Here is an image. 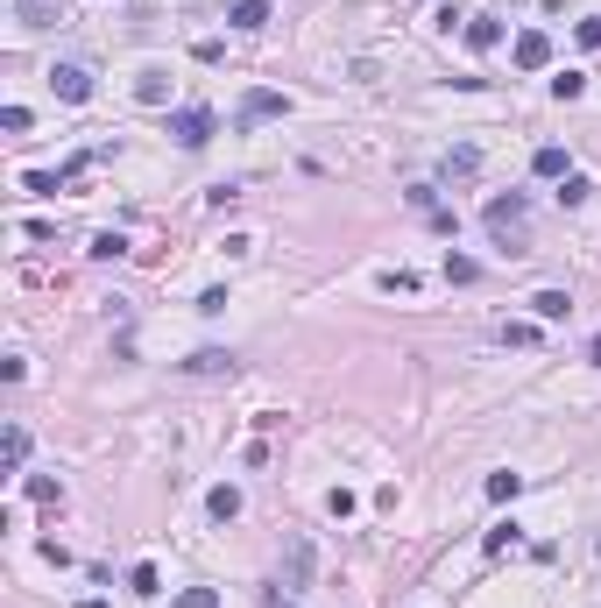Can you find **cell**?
Returning <instances> with one entry per match:
<instances>
[{
	"label": "cell",
	"mask_w": 601,
	"mask_h": 608,
	"mask_svg": "<svg viewBox=\"0 0 601 608\" xmlns=\"http://www.w3.org/2000/svg\"><path fill=\"white\" fill-rule=\"evenodd\" d=\"M489 234H496L509 255H531V205H523V192H509V199H489Z\"/></svg>",
	"instance_id": "1"
},
{
	"label": "cell",
	"mask_w": 601,
	"mask_h": 608,
	"mask_svg": "<svg viewBox=\"0 0 601 608\" xmlns=\"http://www.w3.org/2000/svg\"><path fill=\"white\" fill-rule=\"evenodd\" d=\"M170 135H177L185 149H205V142H212V106H177V113H170Z\"/></svg>",
	"instance_id": "2"
},
{
	"label": "cell",
	"mask_w": 601,
	"mask_h": 608,
	"mask_svg": "<svg viewBox=\"0 0 601 608\" xmlns=\"http://www.w3.org/2000/svg\"><path fill=\"white\" fill-rule=\"evenodd\" d=\"M509 57H516V71H545V64H552V36H545V29H523Z\"/></svg>",
	"instance_id": "3"
},
{
	"label": "cell",
	"mask_w": 601,
	"mask_h": 608,
	"mask_svg": "<svg viewBox=\"0 0 601 608\" xmlns=\"http://www.w3.org/2000/svg\"><path fill=\"white\" fill-rule=\"evenodd\" d=\"M50 86H57V100H71V106L93 100V71H86V64H57V71H50Z\"/></svg>",
	"instance_id": "4"
},
{
	"label": "cell",
	"mask_w": 601,
	"mask_h": 608,
	"mask_svg": "<svg viewBox=\"0 0 601 608\" xmlns=\"http://www.w3.org/2000/svg\"><path fill=\"white\" fill-rule=\"evenodd\" d=\"M185 375H192V382H212V375H234V354H226V347H199V354L185 361Z\"/></svg>",
	"instance_id": "5"
},
{
	"label": "cell",
	"mask_w": 601,
	"mask_h": 608,
	"mask_svg": "<svg viewBox=\"0 0 601 608\" xmlns=\"http://www.w3.org/2000/svg\"><path fill=\"white\" fill-rule=\"evenodd\" d=\"M276 113H291V93H269V86H255V93L241 100V120H276Z\"/></svg>",
	"instance_id": "6"
},
{
	"label": "cell",
	"mask_w": 601,
	"mask_h": 608,
	"mask_svg": "<svg viewBox=\"0 0 601 608\" xmlns=\"http://www.w3.org/2000/svg\"><path fill=\"white\" fill-rule=\"evenodd\" d=\"M474 170H482V149H474V142H460V149H446V163H439V177H446V185H467Z\"/></svg>",
	"instance_id": "7"
},
{
	"label": "cell",
	"mask_w": 601,
	"mask_h": 608,
	"mask_svg": "<svg viewBox=\"0 0 601 608\" xmlns=\"http://www.w3.org/2000/svg\"><path fill=\"white\" fill-rule=\"evenodd\" d=\"M14 14H21L29 29H57V21H64V0H14Z\"/></svg>",
	"instance_id": "8"
},
{
	"label": "cell",
	"mask_w": 601,
	"mask_h": 608,
	"mask_svg": "<svg viewBox=\"0 0 601 608\" xmlns=\"http://www.w3.org/2000/svg\"><path fill=\"white\" fill-rule=\"evenodd\" d=\"M226 21L255 36V29H269V0H234V7H226Z\"/></svg>",
	"instance_id": "9"
},
{
	"label": "cell",
	"mask_w": 601,
	"mask_h": 608,
	"mask_svg": "<svg viewBox=\"0 0 601 608\" xmlns=\"http://www.w3.org/2000/svg\"><path fill=\"white\" fill-rule=\"evenodd\" d=\"M496 43H502L496 14H467V50H496Z\"/></svg>",
	"instance_id": "10"
},
{
	"label": "cell",
	"mask_w": 601,
	"mask_h": 608,
	"mask_svg": "<svg viewBox=\"0 0 601 608\" xmlns=\"http://www.w3.org/2000/svg\"><path fill=\"white\" fill-rule=\"evenodd\" d=\"M304 580H311V545H304V538H298V545H291V573H284L276 587H284V595H298Z\"/></svg>",
	"instance_id": "11"
},
{
	"label": "cell",
	"mask_w": 601,
	"mask_h": 608,
	"mask_svg": "<svg viewBox=\"0 0 601 608\" xmlns=\"http://www.w3.org/2000/svg\"><path fill=\"white\" fill-rule=\"evenodd\" d=\"M205 509H212L219 523H234V516H241V489H234V481H219V489L205 496Z\"/></svg>",
	"instance_id": "12"
},
{
	"label": "cell",
	"mask_w": 601,
	"mask_h": 608,
	"mask_svg": "<svg viewBox=\"0 0 601 608\" xmlns=\"http://www.w3.org/2000/svg\"><path fill=\"white\" fill-rule=\"evenodd\" d=\"M135 100H142V106H163V100H170V78H163V71H142V78H135Z\"/></svg>",
	"instance_id": "13"
},
{
	"label": "cell",
	"mask_w": 601,
	"mask_h": 608,
	"mask_svg": "<svg viewBox=\"0 0 601 608\" xmlns=\"http://www.w3.org/2000/svg\"><path fill=\"white\" fill-rule=\"evenodd\" d=\"M531 170H538V177H573V170H566V149H552V142L531 156Z\"/></svg>",
	"instance_id": "14"
},
{
	"label": "cell",
	"mask_w": 601,
	"mask_h": 608,
	"mask_svg": "<svg viewBox=\"0 0 601 608\" xmlns=\"http://www.w3.org/2000/svg\"><path fill=\"white\" fill-rule=\"evenodd\" d=\"M531 311H538V318H566V311H573V298H566V291H538V298H531Z\"/></svg>",
	"instance_id": "15"
},
{
	"label": "cell",
	"mask_w": 601,
	"mask_h": 608,
	"mask_svg": "<svg viewBox=\"0 0 601 608\" xmlns=\"http://www.w3.org/2000/svg\"><path fill=\"white\" fill-rule=\"evenodd\" d=\"M29 503H64V481L57 474H29Z\"/></svg>",
	"instance_id": "16"
},
{
	"label": "cell",
	"mask_w": 601,
	"mask_h": 608,
	"mask_svg": "<svg viewBox=\"0 0 601 608\" xmlns=\"http://www.w3.org/2000/svg\"><path fill=\"white\" fill-rule=\"evenodd\" d=\"M128 587H135V595H163V573L142 559V566H128Z\"/></svg>",
	"instance_id": "17"
},
{
	"label": "cell",
	"mask_w": 601,
	"mask_h": 608,
	"mask_svg": "<svg viewBox=\"0 0 601 608\" xmlns=\"http://www.w3.org/2000/svg\"><path fill=\"white\" fill-rule=\"evenodd\" d=\"M588 199H595V185H588L580 170H573V177H559V205H588Z\"/></svg>",
	"instance_id": "18"
},
{
	"label": "cell",
	"mask_w": 601,
	"mask_h": 608,
	"mask_svg": "<svg viewBox=\"0 0 601 608\" xmlns=\"http://www.w3.org/2000/svg\"><path fill=\"white\" fill-rule=\"evenodd\" d=\"M523 496V474H489V503H516Z\"/></svg>",
	"instance_id": "19"
},
{
	"label": "cell",
	"mask_w": 601,
	"mask_h": 608,
	"mask_svg": "<svg viewBox=\"0 0 601 608\" xmlns=\"http://www.w3.org/2000/svg\"><path fill=\"white\" fill-rule=\"evenodd\" d=\"M509 545H516V523H496V530H489V538H482V552H489V559H502V552H509Z\"/></svg>",
	"instance_id": "20"
},
{
	"label": "cell",
	"mask_w": 601,
	"mask_h": 608,
	"mask_svg": "<svg viewBox=\"0 0 601 608\" xmlns=\"http://www.w3.org/2000/svg\"><path fill=\"white\" fill-rule=\"evenodd\" d=\"M580 93H588L580 71H559V78H552V100H580Z\"/></svg>",
	"instance_id": "21"
},
{
	"label": "cell",
	"mask_w": 601,
	"mask_h": 608,
	"mask_svg": "<svg viewBox=\"0 0 601 608\" xmlns=\"http://www.w3.org/2000/svg\"><path fill=\"white\" fill-rule=\"evenodd\" d=\"M482 276V262H467V255H446V283H474Z\"/></svg>",
	"instance_id": "22"
},
{
	"label": "cell",
	"mask_w": 601,
	"mask_h": 608,
	"mask_svg": "<svg viewBox=\"0 0 601 608\" xmlns=\"http://www.w3.org/2000/svg\"><path fill=\"white\" fill-rule=\"evenodd\" d=\"M170 608H219V587H185Z\"/></svg>",
	"instance_id": "23"
},
{
	"label": "cell",
	"mask_w": 601,
	"mask_h": 608,
	"mask_svg": "<svg viewBox=\"0 0 601 608\" xmlns=\"http://www.w3.org/2000/svg\"><path fill=\"white\" fill-rule=\"evenodd\" d=\"M502 340H509V347H531V340H538V325H531V318H509V325H502Z\"/></svg>",
	"instance_id": "24"
},
{
	"label": "cell",
	"mask_w": 601,
	"mask_h": 608,
	"mask_svg": "<svg viewBox=\"0 0 601 608\" xmlns=\"http://www.w3.org/2000/svg\"><path fill=\"white\" fill-rule=\"evenodd\" d=\"M21 460H29V431H21V424H7V467H21Z\"/></svg>",
	"instance_id": "25"
},
{
	"label": "cell",
	"mask_w": 601,
	"mask_h": 608,
	"mask_svg": "<svg viewBox=\"0 0 601 608\" xmlns=\"http://www.w3.org/2000/svg\"><path fill=\"white\" fill-rule=\"evenodd\" d=\"M93 255H100V262H120V255H128V241H120V234H100V241H93Z\"/></svg>",
	"instance_id": "26"
},
{
	"label": "cell",
	"mask_w": 601,
	"mask_h": 608,
	"mask_svg": "<svg viewBox=\"0 0 601 608\" xmlns=\"http://www.w3.org/2000/svg\"><path fill=\"white\" fill-rule=\"evenodd\" d=\"M580 50H601V14H588V21H580Z\"/></svg>",
	"instance_id": "27"
},
{
	"label": "cell",
	"mask_w": 601,
	"mask_h": 608,
	"mask_svg": "<svg viewBox=\"0 0 601 608\" xmlns=\"http://www.w3.org/2000/svg\"><path fill=\"white\" fill-rule=\"evenodd\" d=\"M588 361H601V333H595V340H588Z\"/></svg>",
	"instance_id": "28"
},
{
	"label": "cell",
	"mask_w": 601,
	"mask_h": 608,
	"mask_svg": "<svg viewBox=\"0 0 601 608\" xmlns=\"http://www.w3.org/2000/svg\"><path fill=\"white\" fill-rule=\"evenodd\" d=\"M78 608H106V602H78Z\"/></svg>",
	"instance_id": "29"
}]
</instances>
